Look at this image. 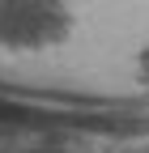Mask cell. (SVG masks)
<instances>
[{
  "instance_id": "6da1fadb",
  "label": "cell",
  "mask_w": 149,
  "mask_h": 153,
  "mask_svg": "<svg viewBox=\"0 0 149 153\" xmlns=\"http://www.w3.org/2000/svg\"><path fill=\"white\" fill-rule=\"evenodd\" d=\"M64 26V9L55 0H0V34L4 38H51Z\"/></svg>"
}]
</instances>
